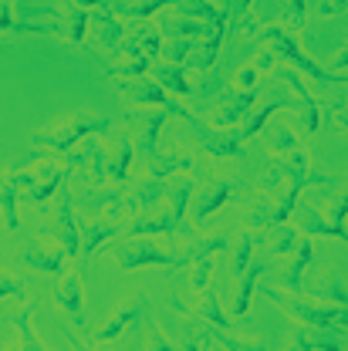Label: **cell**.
Returning <instances> with one entry per match:
<instances>
[{
    "mask_svg": "<svg viewBox=\"0 0 348 351\" xmlns=\"http://www.w3.org/2000/svg\"><path fill=\"white\" fill-rule=\"evenodd\" d=\"M251 261H254V233L247 230V233H244V240L230 250V274H233V280L251 267Z\"/></svg>",
    "mask_w": 348,
    "mask_h": 351,
    "instance_id": "36",
    "label": "cell"
},
{
    "mask_svg": "<svg viewBox=\"0 0 348 351\" xmlns=\"http://www.w3.org/2000/svg\"><path fill=\"white\" fill-rule=\"evenodd\" d=\"M281 17H288V21H294V24H305L308 0H281Z\"/></svg>",
    "mask_w": 348,
    "mask_h": 351,
    "instance_id": "42",
    "label": "cell"
},
{
    "mask_svg": "<svg viewBox=\"0 0 348 351\" xmlns=\"http://www.w3.org/2000/svg\"><path fill=\"white\" fill-rule=\"evenodd\" d=\"M193 314H200L207 324H213V328H223V331H233V317L230 314H223V307H220V298L207 287V291H200V301L193 307Z\"/></svg>",
    "mask_w": 348,
    "mask_h": 351,
    "instance_id": "31",
    "label": "cell"
},
{
    "mask_svg": "<svg viewBox=\"0 0 348 351\" xmlns=\"http://www.w3.org/2000/svg\"><path fill=\"white\" fill-rule=\"evenodd\" d=\"M314 301H325V304L335 307H348V284H342L338 277H321L318 287H314Z\"/></svg>",
    "mask_w": 348,
    "mask_h": 351,
    "instance_id": "34",
    "label": "cell"
},
{
    "mask_svg": "<svg viewBox=\"0 0 348 351\" xmlns=\"http://www.w3.org/2000/svg\"><path fill=\"white\" fill-rule=\"evenodd\" d=\"M311 257H314V243H311V237H301L298 247L291 250V263H288V267L281 270V277H277V287H281L284 294H298V291H301Z\"/></svg>",
    "mask_w": 348,
    "mask_h": 351,
    "instance_id": "15",
    "label": "cell"
},
{
    "mask_svg": "<svg viewBox=\"0 0 348 351\" xmlns=\"http://www.w3.org/2000/svg\"><path fill=\"white\" fill-rule=\"evenodd\" d=\"M281 108H301V105H298V98H288V95H274V101H267V105H264V108L257 112V115H254V119H251V122H247V125H237V129H233V135H237L240 142L254 138V135H257V132H261L264 125L270 122V115H274V112H281Z\"/></svg>",
    "mask_w": 348,
    "mask_h": 351,
    "instance_id": "28",
    "label": "cell"
},
{
    "mask_svg": "<svg viewBox=\"0 0 348 351\" xmlns=\"http://www.w3.org/2000/svg\"><path fill=\"white\" fill-rule=\"evenodd\" d=\"M345 68H348V44L342 47V51H338V54H335V58H332L328 71H345Z\"/></svg>",
    "mask_w": 348,
    "mask_h": 351,
    "instance_id": "48",
    "label": "cell"
},
{
    "mask_svg": "<svg viewBox=\"0 0 348 351\" xmlns=\"http://www.w3.org/2000/svg\"><path fill=\"white\" fill-rule=\"evenodd\" d=\"M54 307L68 317V324L75 331L85 328V280L82 270H65L58 287H54Z\"/></svg>",
    "mask_w": 348,
    "mask_h": 351,
    "instance_id": "7",
    "label": "cell"
},
{
    "mask_svg": "<svg viewBox=\"0 0 348 351\" xmlns=\"http://www.w3.org/2000/svg\"><path fill=\"white\" fill-rule=\"evenodd\" d=\"M170 119H173L170 108H149V115L142 119L139 135H135V152H139L142 162H146L152 152H159V132H163V125H166Z\"/></svg>",
    "mask_w": 348,
    "mask_h": 351,
    "instance_id": "16",
    "label": "cell"
},
{
    "mask_svg": "<svg viewBox=\"0 0 348 351\" xmlns=\"http://www.w3.org/2000/svg\"><path fill=\"white\" fill-rule=\"evenodd\" d=\"M261 44H267L277 58H284L298 75H308L311 82L318 88H328V85H348V75H338V71H325L321 64H314L311 58H308L305 51H301V41L294 38V31H288V27H281V24H267L261 34Z\"/></svg>",
    "mask_w": 348,
    "mask_h": 351,
    "instance_id": "2",
    "label": "cell"
},
{
    "mask_svg": "<svg viewBox=\"0 0 348 351\" xmlns=\"http://www.w3.org/2000/svg\"><path fill=\"white\" fill-rule=\"evenodd\" d=\"M193 169V159L186 156V152H152L149 159H146V176H152V179H170L176 173H189Z\"/></svg>",
    "mask_w": 348,
    "mask_h": 351,
    "instance_id": "25",
    "label": "cell"
},
{
    "mask_svg": "<svg viewBox=\"0 0 348 351\" xmlns=\"http://www.w3.org/2000/svg\"><path fill=\"white\" fill-rule=\"evenodd\" d=\"M298 230L305 233V237H335V240H342V243H348V230L345 226H335L332 219H325L321 213H318V206H301L298 203Z\"/></svg>",
    "mask_w": 348,
    "mask_h": 351,
    "instance_id": "21",
    "label": "cell"
},
{
    "mask_svg": "<svg viewBox=\"0 0 348 351\" xmlns=\"http://www.w3.org/2000/svg\"><path fill=\"white\" fill-rule=\"evenodd\" d=\"M332 119H335V125L342 132H348V105L345 101H335V105H332Z\"/></svg>",
    "mask_w": 348,
    "mask_h": 351,
    "instance_id": "46",
    "label": "cell"
},
{
    "mask_svg": "<svg viewBox=\"0 0 348 351\" xmlns=\"http://www.w3.org/2000/svg\"><path fill=\"white\" fill-rule=\"evenodd\" d=\"M156 27L163 31V38L200 41V38H207V34H210V27H213V24H207V21H196V17H186V14H176V17H163Z\"/></svg>",
    "mask_w": 348,
    "mask_h": 351,
    "instance_id": "24",
    "label": "cell"
},
{
    "mask_svg": "<svg viewBox=\"0 0 348 351\" xmlns=\"http://www.w3.org/2000/svg\"><path fill=\"white\" fill-rule=\"evenodd\" d=\"M264 270H267L264 261H251V267L237 277V294H233V311H230L233 321L244 317V314L251 311V298H254V291H257V280L264 277Z\"/></svg>",
    "mask_w": 348,
    "mask_h": 351,
    "instance_id": "20",
    "label": "cell"
},
{
    "mask_svg": "<svg viewBox=\"0 0 348 351\" xmlns=\"http://www.w3.org/2000/svg\"><path fill=\"white\" fill-rule=\"evenodd\" d=\"M17 261L24 263V267H31V270H38V274H51V277H61L65 274V263H68V254H65V247L58 243H47V240H34L27 250H21L17 254Z\"/></svg>",
    "mask_w": 348,
    "mask_h": 351,
    "instance_id": "10",
    "label": "cell"
},
{
    "mask_svg": "<svg viewBox=\"0 0 348 351\" xmlns=\"http://www.w3.org/2000/svg\"><path fill=\"white\" fill-rule=\"evenodd\" d=\"M213 3H217V0H213ZM220 7H223V0H220Z\"/></svg>",
    "mask_w": 348,
    "mask_h": 351,
    "instance_id": "50",
    "label": "cell"
},
{
    "mask_svg": "<svg viewBox=\"0 0 348 351\" xmlns=\"http://www.w3.org/2000/svg\"><path fill=\"white\" fill-rule=\"evenodd\" d=\"M149 348H183V341H170L159 328H152V341H149Z\"/></svg>",
    "mask_w": 348,
    "mask_h": 351,
    "instance_id": "47",
    "label": "cell"
},
{
    "mask_svg": "<svg viewBox=\"0 0 348 351\" xmlns=\"http://www.w3.org/2000/svg\"><path fill=\"white\" fill-rule=\"evenodd\" d=\"M257 78H261V71H257L254 64H240V68L233 71V91H254Z\"/></svg>",
    "mask_w": 348,
    "mask_h": 351,
    "instance_id": "41",
    "label": "cell"
},
{
    "mask_svg": "<svg viewBox=\"0 0 348 351\" xmlns=\"http://www.w3.org/2000/svg\"><path fill=\"white\" fill-rule=\"evenodd\" d=\"M193 196H196V182H193V179H179L176 186H170V189H166V199H170V217H173V219H186Z\"/></svg>",
    "mask_w": 348,
    "mask_h": 351,
    "instance_id": "33",
    "label": "cell"
},
{
    "mask_svg": "<svg viewBox=\"0 0 348 351\" xmlns=\"http://www.w3.org/2000/svg\"><path fill=\"white\" fill-rule=\"evenodd\" d=\"M88 10L85 7H78V3H71L68 10H65V17H61V24H58V38H65V41L71 44V47H78V44H85V34H88Z\"/></svg>",
    "mask_w": 348,
    "mask_h": 351,
    "instance_id": "29",
    "label": "cell"
},
{
    "mask_svg": "<svg viewBox=\"0 0 348 351\" xmlns=\"http://www.w3.org/2000/svg\"><path fill=\"white\" fill-rule=\"evenodd\" d=\"M115 88H119V95H122L126 101H132L135 108H170L173 115L186 119V122L196 119V115H193L189 108H183L173 95L156 82V78H146V75H142V78H119V85Z\"/></svg>",
    "mask_w": 348,
    "mask_h": 351,
    "instance_id": "3",
    "label": "cell"
},
{
    "mask_svg": "<svg viewBox=\"0 0 348 351\" xmlns=\"http://www.w3.org/2000/svg\"><path fill=\"white\" fill-rule=\"evenodd\" d=\"M159 85L166 88L176 98H189L193 88H189V78H186V68L183 64H170V61H152V71H149Z\"/></svg>",
    "mask_w": 348,
    "mask_h": 351,
    "instance_id": "27",
    "label": "cell"
},
{
    "mask_svg": "<svg viewBox=\"0 0 348 351\" xmlns=\"http://www.w3.org/2000/svg\"><path fill=\"white\" fill-rule=\"evenodd\" d=\"M251 64H254L257 71H270V68L277 64V54H274V51H270V47L264 44V51L257 54V58H254V61H251Z\"/></svg>",
    "mask_w": 348,
    "mask_h": 351,
    "instance_id": "45",
    "label": "cell"
},
{
    "mask_svg": "<svg viewBox=\"0 0 348 351\" xmlns=\"http://www.w3.org/2000/svg\"><path fill=\"white\" fill-rule=\"evenodd\" d=\"M3 298H17V301H24V304L31 301V298H27V287H24L14 274H7V270H0V301H3Z\"/></svg>",
    "mask_w": 348,
    "mask_h": 351,
    "instance_id": "40",
    "label": "cell"
},
{
    "mask_svg": "<svg viewBox=\"0 0 348 351\" xmlns=\"http://www.w3.org/2000/svg\"><path fill=\"white\" fill-rule=\"evenodd\" d=\"M58 237V243L65 247L68 261H75L82 254V230L75 223V193L61 186V196H58V226L51 230Z\"/></svg>",
    "mask_w": 348,
    "mask_h": 351,
    "instance_id": "9",
    "label": "cell"
},
{
    "mask_svg": "<svg viewBox=\"0 0 348 351\" xmlns=\"http://www.w3.org/2000/svg\"><path fill=\"white\" fill-rule=\"evenodd\" d=\"M230 196H233V179H217V182H210V186L196 196V203L189 206L193 226H203L213 213H220V210L230 203Z\"/></svg>",
    "mask_w": 348,
    "mask_h": 351,
    "instance_id": "13",
    "label": "cell"
},
{
    "mask_svg": "<svg viewBox=\"0 0 348 351\" xmlns=\"http://www.w3.org/2000/svg\"><path fill=\"white\" fill-rule=\"evenodd\" d=\"M115 261H119L122 270H146V267H173V270H179V267H189L186 254H173V250H166V247H159L146 237H135L129 247H119Z\"/></svg>",
    "mask_w": 348,
    "mask_h": 351,
    "instance_id": "4",
    "label": "cell"
},
{
    "mask_svg": "<svg viewBox=\"0 0 348 351\" xmlns=\"http://www.w3.org/2000/svg\"><path fill=\"white\" fill-rule=\"evenodd\" d=\"M122 233L129 237H149V233H170V237H183V233H193V226H183V219H173L170 213L166 217H132Z\"/></svg>",
    "mask_w": 348,
    "mask_h": 351,
    "instance_id": "18",
    "label": "cell"
},
{
    "mask_svg": "<svg viewBox=\"0 0 348 351\" xmlns=\"http://www.w3.org/2000/svg\"><path fill=\"white\" fill-rule=\"evenodd\" d=\"M142 311H146V294L139 291V294L126 298L122 304L115 307V314L105 321V328H102V331H95V341H115V338H122L132 324L142 317Z\"/></svg>",
    "mask_w": 348,
    "mask_h": 351,
    "instance_id": "11",
    "label": "cell"
},
{
    "mask_svg": "<svg viewBox=\"0 0 348 351\" xmlns=\"http://www.w3.org/2000/svg\"><path fill=\"white\" fill-rule=\"evenodd\" d=\"M108 132H112V119L88 115V112H71V115L54 119L44 132H34L31 135V145L51 152L54 159H68L78 149V142H85L91 135H108Z\"/></svg>",
    "mask_w": 348,
    "mask_h": 351,
    "instance_id": "1",
    "label": "cell"
},
{
    "mask_svg": "<svg viewBox=\"0 0 348 351\" xmlns=\"http://www.w3.org/2000/svg\"><path fill=\"white\" fill-rule=\"evenodd\" d=\"M14 328L21 331V348H31V351L44 348V341L38 338V331H34V321H31V314H27V311H21V314L14 317Z\"/></svg>",
    "mask_w": 348,
    "mask_h": 351,
    "instance_id": "38",
    "label": "cell"
},
{
    "mask_svg": "<svg viewBox=\"0 0 348 351\" xmlns=\"http://www.w3.org/2000/svg\"><path fill=\"white\" fill-rule=\"evenodd\" d=\"M274 169H277V176H281L288 186H298V189L321 186V182L332 179L325 169H318V166L311 162V156H308L301 145L291 149V152H284V156H274Z\"/></svg>",
    "mask_w": 348,
    "mask_h": 351,
    "instance_id": "6",
    "label": "cell"
},
{
    "mask_svg": "<svg viewBox=\"0 0 348 351\" xmlns=\"http://www.w3.org/2000/svg\"><path fill=\"white\" fill-rule=\"evenodd\" d=\"M189 125H193L196 138H200V152L203 156H210V159H240L244 156V142L233 135V129H213L203 119H193Z\"/></svg>",
    "mask_w": 348,
    "mask_h": 351,
    "instance_id": "8",
    "label": "cell"
},
{
    "mask_svg": "<svg viewBox=\"0 0 348 351\" xmlns=\"http://www.w3.org/2000/svg\"><path fill=\"white\" fill-rule=\"evenodd\" d=\"M277 75H281V82H288V85L298 91V105H301V112H305V135H314V132H318V125H321V108H318V98L311 95V88L305 85V78H301L294 68H281Z\"/></svg>",
    "mask_w": 348,
    "mask_h": 351,
    "instance_id": "17",
    "label": "cell"
},
{
    "mask_svg": "<svg viewBox=\"0 0 348 351\" xmlns=\"http://www.w3.org/2000/svg\"><path fill=\"white\" fill-rule=\"evenodd\" d=\"M17 17H14V3L10 0H0V31H17Z\"/></svg>",
    "mask_w": 348,
    "mask_h": 351,
    "instance_id": "43",
    "label": "cell"
},
{
    "mask_svg": "<svg viewBox=\"0 0 348 351\" xmlns=\"http://www.w3.org/2000/svg\"><path fill=\"white\" fill-rule=\"evenodd\" d=\"M122 226L126 223H115V219H95V223H88V226H78L82 230V254L78 257H95L98 254V247H105L115 233H122Z\"/></svg>",
    "mask_w": 348,
    "mask_h": 351,
    "instance_id": "22",
    "label": "cell"
},
{
    "mask_svg": "<svg viewBox=\"0 0 348 351\" xmlns=\"http://www.w3.org/2000/svg\"><path fill=\"white\" fill-rule=\"evenodd\" d=\"M17 203H21V186H17V176L14 173H0V213H3V226L10 237L21 233V213H17Z\"/></svg>",
    "mask_w": 348,
    "mask_h": 351,
    "instance_id": "19",
    "label": "cell"
},
{
    "mask_svg": "<svg viewBox=\"0 0 348 351\" xmlns=\"http://www.w3.org/2000/svg\"><path fill=\"white\" fill-rule=\"evenodd\" d=\"M166 179H152V176H146L142 182H135V189L126 193V199H122V206H126V217H142V213H149L156 203H163L166 199Z\"/></svg>",
    "mask_w": 348,
    "mask_h": 351,
    "instance_id": "14",
    "label": "cell"
},
{
    "mask_svg": "<svg viewBox=\"0 0 348 351\" xmlns=\"http://www.w3.org/2000/svg\"><path fill=\"white\" fill-rule=\"evenodd\" d=\"M213 263H217V257H196V261H193V277H189V287H193L196 294L210 287V277H213Z\"/></svg>",
    "mask_w": 348,
    "mask_h": 351,
    "instance_id": "39",
    "label": "cell"
},
{
    "mask_svg": "<svg viewBox=\"0 0 348 351\" xmlns=\"http://www.w3.org/2000/svg\"><path fill=\"white\" fill-rule=\"evenodd\" d=\"M78 7H85V10H105V3L102 0H75Z\"/></svg>",
    "mask_w": 348,
    "mask_h": 351,
    "instance_id": "49",
    "label": "cell"
},
{
    "mask_svg": "<svg viewBox=\"0 0 348 351\" xmlns=\"http://www.w3.org/2000/svg\"><path fill=\"white\" fill-rule=\"evenodd\" d=\"M233 247H230V237L227 233H213V237H196L183 254H186V261L193 263L196 257H227Z\"/></svg>",
    "mask_w": 348,
    "mask_h": 351,
    "instance_id": "32",
    "label": "cell"
},
{
    "mask_svg": "<svg viewBox=\"0 0 348 351\" xmlns=\"http://www.w3.org/2000/svg\"><path fill=\"white\" fill-rule=\"evenodd\" d=\"M274 230H277V240H274V247L267 250V261H270V257H288V254L298 247V240L305 237L298 226H288V223H281V226H274Z\"/></svg>",
    "mask_w": 348,
    "mask_h": 351,
    "instance_id": "35",
    "label": "cell"
},
{
    "mask_svg": "<svg viewBox=\"0 0 348 351\" xmlns=\"http://www.w3.org/2000/svg\"><path fill=\"white\" fill-rule=\"evenodd\" d=\"M95 24H98V47L112 58V54L119 51V44L126 41L129 24H126L122 17H115L112 10H98V14H95Z\"/></svg>",
    "mask_w": 348,
    "mask_h": 351,
    "instance_id": "23",
    "label": "cell"
},
{
    "mask_svg": "<svg viewBox=\"0 0 348 351\" xmlns=\"http://www.w3.org/2000/svg\"><path fill=\"white\" fill-rule=\"evenodd\" d=\"M291 348H301V351H338L345 348L342 341H332L328 335H325V328H308L301 324L294 335H291Z\"/></svg>",
    "mask_w": 348,
    "mask_h": 351,
    "instance_id": "30",
    "label": "cell"
},
{
    "mask_svg": "<svg viewBox=\"0 0 348 351\" xmlns=\"http://www.w3.org/2000/svg\"><path fill=\"white\" fill-rule=\"evenodd\" d=\"M267 301L281 307L288 317H294L298 324H308V328H335V317H338V307L325 304V301H301V298H291L284 291H274V287H264Z\"/></svg>",
    "mask_w": 348,
    "mask_h": 351,
    "instance_id": "5",
    "label": "cell"
},
{
    "mask_svg": "<svg viewBox=\"0 0 348 351\" xmlns=\"http://www.w3.org/2000/svg\"><path fill=\"white\" fill-rule=\"evenodd\" d=\"M254 101H257V91H233V95H227L217 108L210 112V125L213 129H237L251 115Z\"/></svg>",
    "mask_w": 348,
    "mask_h": 351,
    "instance_id": "12",
    "label": "cell"
},
{
    "mask_svg": "<svg viewBox=\"0 0 348 351\" xmlns=\"http://www.w3.org/2000/svg\"><path fill=\"white\" fill-rule=\"evenodd\" d=\"M267 149H270V156H284V152L298 149V135L291 132V125H274L270 138H267Z\"/></svg>",
    "mask_w": 348,
    "mask_h": 351,
    "instance_id": "37",
    "label": "cell"
},
{
    "mask_svg": "<svg viewBox=\"0 0 348 351\" xmlns=\"http://www.w3.org/2000/svg\"><path fill=\"white\" fill-rule=\"evenodd\" d=\"M328 219H332L335 226H345V219H348V193H342V196L332 203V217Z\"/></svg>",
    "mask_w": 348,
    "mask_h": 351,
    "instance_id": "44",
    "label": "cell"
},
{
    "mask_svg": "<svg viewBox=\"0 0 348 351\" xmlns=\"http://www.w3.org/2000/svg\"><path fill=\"white\" fill-rule=\"evenodd\" d=\"M132 159H135V142H132V135H122L119 138V149L112 156H105V182L112 179L115 186H126L129 182Z\"/></svg>",
    "mask_w": 348,
    "mask_h": 351,
    "instance_id": "26",
    "label": "cell"
}]
</instances>
